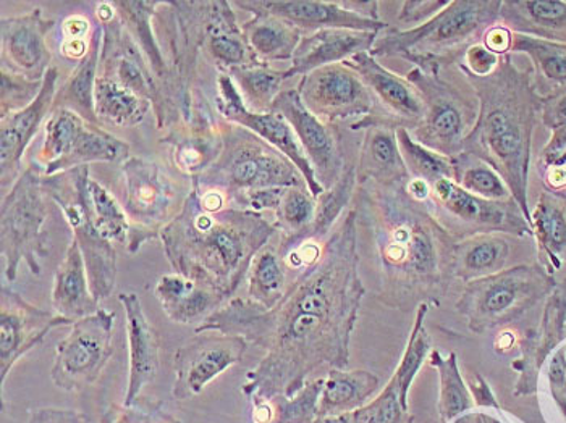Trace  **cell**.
<instances>
[{
	"label": "cell",
	"mask_w": 566,
	"mask_h": 423,
	"mask_svg": "<svg viewBox=\"0 0 566 423\" xmlns=\"http://www.w3.org/2000/svg\"><path fill=\"white\" fill-rule=\"evenodd\" d=\"M356 211L349 208L324 243L323 254L271 310L250 299H230L195 328V334L240 335L265 349L250 370L243 393L261 404L274 394L292 393L323 363L344 366L348 339L363 296L356 254Z\"/></svg>",
	"instance_id": "6da1fadb"
},
{
	"label": "cell",
	"mask_w": 566,
	"mask_h": 423,
	"mask_svg": "<svg viewBox=\"0 0 566 423\" xmlns=\"http://www.w3.org/2000/svg\"><path fill=\"white\" fill-rule=\"evenodd\" d=\"M275 232L264 213L235 208L206 211L191 188L159 240L175 274L208 285L230 300L247 278L254 255Z\"/></svg>",
	"instance_id": "7a4b0ae2"
},
{
	"label": "cell",
	"mask_w": 566,
	"mask_h": 423,
	"mask_svg": "<svg viewBox=\"0 0 566 423\" xmlns=\"http://www.w3.org/2000/svg\"><path fill=\"white\" fill-rule=\"evenodd\" d=\"M352 208L358 229L373 236L387 274L401 275L407 286L431 285L439 276L447 251L455 246L453 236L407 187L358 184Z\"/></svg>",
	"instance_id": "3957f363"
},
{
	"label": "cell",
	"mask_w": 566,
	"mask_h": 423,
	"mask_svg": "<svg viewBox=\"0 0 566 423\" xmlns=\"http://www.w3.org/2000/svg\"><path fill=\"white\" fill-rule=\"evenodd\" d=\"M464 78L480 99V117L468 136L464 152L473 154L501 175L527 216L526 173L533 112L522 75L509 57H502L491 75Z\"/></svg>",
	"instance_id": "277c9868"
},
{
	"label": "cell",
	"mask_w": 566,
	"mask_h": 423,
	"mask_svg": "<svg viewBox=\"0 0 566 423\" xmlns=\"http://www.w3.org/2000/svg\"><path fill=\"white\" fill-rule=\"evenodd\" d=\"M502 2L450 0L449 6L421 27L411 30L389 27L377 34L373 57L403 59L413 68L439 73L460 64L471 45L499 23Z\"/></svg>",
	"instance_id": "5b68a950"
},
{
	"label": "cell",
	"mask_w": 566,
	"mask_h": 423,
	"mask_svg": "<svg viewBox=\"0 0 566 423\" xmlns=\"http://www.w3.org/2000/svg\"><path fill=\"white\" fill-rule=\"evenodd\" d=\"M222 154L205 173L191 180L198 191H218L229 208L243 209L253 192L306 184L302 171L281 150L240 125L220 118Z\"/></svg>",
	"instance_id": "8992f818"
},
{
	"label": "cell",
	"mask_w": 566,
	"mask_h": 423,
	"mask_svg": "<svg viewBox=\"0 0 566 423\" xmlns=\"http://www.w3.org/2000/svg\"><path fill=\"white\" fill-rule=\"evenodd\" d=\"M405 78L424 101V117L411 136L442 156L463 154L480 117V99L463 73L457 65L439 73L411 68Z\"/></svg>",
	"instance_id": "52a82bcc"
},
{
	"label": "cell",
	"mask_w": 566,
	"mask_h": 423,
	"mask_svg": "<svg viewBox=\"0 0 566 423\" xmlns=\"http://www.w3.org/2000/svg\"><path fill=\"white\" fill-rule=\"evenodd\" d=\"M43 167H27L0 205V253L3 274L15 282L22 264L31 274L41 275V262L51 253L45 233L49 219L48 194L43 188Z\"/></svg>",
	"instance_id": "ba28073f"
},
{
	"label": "cell",
	"mask_w": 566,
	"mask_h": 423,
	"mask_svg": "<svg viewBox=\"0 0 566 423\" xmlns=\"http://www.w3.org/2000/svg\"><path fill=\"white\" fill-rule=\"evenodd\" d=\"M90 180V166H83L43 177V188L48 198L64 213L72 237L85 257L91 292L101 303L109 299L117 283V250L94 225Z\"/></svg>",
	"instance_id": "9c48e42d"
},
{
	"label": "cell",
	"mask_w": 566,
	"mask_h": 423,
	"mask_svg": "<svg viewBox=\"0 0 566 423\" xmlns=\"http://www.w3.org/2000/svg\"><path fill=\"white\" fill-rule=\"evenodd\" d=\"M120 171L122 205L130 222L127 251L136 254L148 241L160 237L163 230L180 213L190 191L181 194L163 163L146 157H128L120 163Z\"/></svg>",
	"instance_id": "30bf717a"
},
{
	"label": "cell",
	"mask_w": 566,
	"mask_h": 423,
	"mask_svg": "<svg viewBox=\"0 0 566 423\" xmlns=\"http://www.w3.org/2000/svg\"><path fill=\"white\" fill-rule=\"evenodd\" d=\"M117 314L101 307L96 314L80 318L69 337L57 342L51 380L69 393L96 383L114 356V328Z\"/></svg>",
	"instance_id": "8fae6325"
},
{
	"label": "cell",
	"mask_w": 566,
	"mask_h": 423,
	"mask_svg": "<svg viewBox=\"0 0 566 423\" xmlns=\"http://www.w3.org/2000/svg\"><path fill=\"white\" fill-rule=\"evenodd\" d=\"M170 3L178 19L193 36L199 54L216 65L220 73H229L239 66L261 64L244 40L232 2L170 0Z\"/></svg>",
	"instance_id": "7c38bea8"
},
{
	"label": "cell",
	"mask_w": 566,
	"mask_h": 423,
	"mask_svg": "<svg viewBox=\"0 0 566 423\" xmlns=\"http://www.w3.org/2000/svg\"><path fill=\"white\" fill-rule=\"evenodd\" d=\"M94 17L103 30L99 76L128 87L133 93L148 99L153 104L156 127H159L164 118L163 91L157 85L142 49L118 17L114 2H97Z\"/></svg>",
	"instance_id": "4fadbf2b"
},
{
	"label": "cell",
	"mask_w": 566,
	"mask_h": 423,
	"mask_svg": "<svg viewBox=\"0 0 566 423\" xmlns=\"http://www.w3.org/2000/svg\"><path fill=\"white\" fill-rule=\"evenodd\" d=\"M428 205L440 225L452 236L523 232L526 229L516 201H488L464 191L452 180H440L432 184Z\"/></svg>",
	"instance_id": "5bb4252c"
},
{
	"label": "cell",
	"mask_w": 566,
	"mask_h": 423,
	"mask_svg": "<svg viewBox=\"0 0 566 423\" xmlns=\"http://www.w3.org/2000/svg\"><path fill=\"white\" fill-rule=\"evenodd\" d=\"M368 86L374 97V110L363 120L352 124V131H363L373 125L413 131L424 117V101L405 76L397 75L369 52L345 62Z\"/></svg>",
	"instance_id": "9a60e30c"
},
{
	"label": "cell",
	"mask_w": 566,
	"mask_h": 423,
	"mask_svg": "<svg viewBox=\"0 0 566 423\" xmlns=\"http://www.w3.org/2000/svg\"><path fill=\"white\" fill-rule=\"evenodd\" d=\"M248 346L250 342L240 335L219 331L195 335L175 351L174 400L188 401L199 396L211 381L241 362Z\"/></svg>",
	"instance_id": "2e32d148"
},
{
	"label": "cell",
	"mask_w": 566,
	"mask_h": 423,
	"mask_svg": "<svg viewBox=\"0 0 566 423\" xmlns=\"http://www.w3.org/2000/svg\"><path fill=\"white\" fill-rule=\"evenodd\" d=\"M296 91L307 110L326 124L359 121L374 110L373 94L347 64L323 66L307 73L300 80Z\"/></svg>",
	"instance_id": "e0dca14e"
},
{
	"label": "cell",
	"mask_w": 566,
	"mask_h": 423,
	"mask_svg": "<svg viewBox=\"0 0 566 423\" xmlns=\"http://www.w3.org/2000/svg\"><path fill=\"white\" fill-rule=\"evenodd\" d=\"M271 110L281 114L295 131L324 191L334 187L348 163L337 125L326 124L311 114L296 89H283Z\"/></svg>",
	"instance_id": "ac0fdd59"
},
{
	"label": "cell",
	"mask_w": 566,
	"mask_h": 423,
	"mask_svg": "<svg viewBox=\"0 0 566 423\" xmlns=\"http://www.w3.org/2000/svg\"><path fill=\"white\" fill-rule=\"evenodd\" d=\"M216 85H218L216 104H218L220 117L229 124L250 129L254 135L269 142L272 148L281 150L283 156L289 157L295 163L296 169L302 171L311 194L314 198H319L324 188L316 180V175H314L313 167L307 160L305 150L300 145L298 138H296L295 131L290 127L289 121L274 110L251 112L250 108L244 106L235 83L227 73H219Z\"/></svg>",
	"instance_id": "d6986e66"
},
{
	"label": "cell",
	"mask_w": 566,
	"mask_h": 423,
	"mask_svg": "<svg viewBox=\"0 0 566 423\" xmlns=\"http://www.w3.org/2000/svg\"><path fill=\"white\" fill-rule=\"evenodd\" d=\"M73 321L28 303L12 288L0 289V390L23 356L40 346L51 331Z\"/></svg>",
	"instance_id": "ffe728a7"
},
{
	"label": "cell",
	"mask_w": 566,
	"mask_h": 423,
	"mask_svg": "<svg viewBox=\"0 0 566 423\" xmlns=\"http://www.w3.org/2000/svg\"><path fill=\"white\" fill-rule=\"evenodd\" d=\"M55 22L45 19L43 9L30 10L23 15L0 22V57L2 70L23 76L30 82H43L52 64L48 36Z\"/></svg>",
	"instance_id": "44dd1931"
},
{
	"label": "cell",
	"mask_w": 566,
	"mask_h": 423,
	"mask_svg": "<svg viewBox=\"0 0 566 423\" xmlns=\"http://www.w3.org/2000/svg\"><path fill=\"white\" fill-rule=\"evenodd\" d=\"M250 13L264 12L292 24L303 34L321 30H353L366 33H382L389 24L359 15L342 2L319 0H237L232 2Z\"/></svg>",
	"instance_id": "7402d4cb"
},
{
	"label": "cell",
	"mask_w": 566,
	"mask_h": 423,
	"mask_svg": "<svg viewBox=\"0 0 566 423\" xmlns=\"http://www.w3.org/2000/svg\"><path fill=\"white\" fill-rule=\"evenodd\" d=\"M163 145L169 146L174 166L185 177L195 180L205 173L223 149L220 120L209 107L208 101L201 94L195 97L193 110L190 118L177 127L170 128L160 138Z\"/></svg>",
	"instance_id": "603a6c76"
},
{
	"label": "cell",
	"mask_w": 566,
	"mask_h": 423,
	"mask_svg": "<svg viewBox=\"0 0 566 423\" xmlns=\"http://www.w3.org/2000/svg\"><path fill=\"white\" fill-rule=\"evenodd\" d=\"M57 82L59 68L52 65L45 73L40 96L23 110L0 118V184L3 194L19 180L28 146L40 131L44 118L54 110Z\"/></svg>",
	"instance_id": "cb8c5ba5"
},
{
	"label": "cell",
	"mask_w": 566,
	"mask_h": 423,
	"mask_svg": "<svg viewBox=\"0 0 566 423\" xmlns=\"http://www.w3.org/2000/svg\"><path fill=\"white\" fill-rule=\"evenodd\" d=\"M125 310V328H127L130 369H128V387L124 404L132 408L142 400L143 391L154 383L160 369V337L151 321L146 317L142 299L135 293L118 295Z\"/></svg>",
	"instance_id": "d4e9b609"
},
{
	"label": "cell",
	"mask_w": 566,
	"mask_h": 423,
	"mask_svg": "<svg viewBox=\"0 0 566 423\" xmlns=\"http://www.w3.org/2000/svg\"><path fill=\"white\" fill-rule=\"evenodd\" d=\"M377 33L353 30H321L303 34L292 66L285 70L286 80L305 76L323 66L345 64L355 55L373 51Z\"/></svg>",
	"instance_id": "484cf974"
},
{
	"label": "cell",
	"mask_w": 566,
	"mask_h": 423,
	"mask_svg": "<svg viewBox=\"0 0 566 423\" xmlns=\"http://www.w3.org/2000/svg\"><path fill=\"white\" fill-rule=\"evenodd\" d=\"M363 131L365 135H363L358 163H356L358 184L407 187L411 175L401 157L397 129L373 125Z\"/></svg>",
	"instance_id": "4316f807"
},
{
	"label": "cell",
	"mask_w": 566,
	"mask_h": 423,
	"mask_svg": "<svg viewBox=\"0 0 566 423\" xmlns=\"http://www.w3.org/2000/svg\"><path fill=\"white\" fill-rule=\"evenodd\" d=\"M154 295L163 306L166 316L180 325H201L206 318L226 306L227 300L208 285L175 272L160 276L154 288Z\"/></svg>",
	"instance_id": "83f0119b"
},
{
	"label": "cell",
	"mask_w": 566,
	"mask_h": 423,
	"mask_svg": "<svg viewBox=\"0 0 566 423\" xmlns=\"http://www.w3.org/2000/svg\"><path fill=\"white\" fill-rule=\"evenodd\" d=\"M52 307L55 314L69 318L73 324L101 309L99 303L91 292L85 257L73 237L55 271Z\"/></svg>",
	"instance_id": "f1b7e54d"
},
{
	"label": "cell",
	"mask_w": 566,
	"mask_h": 423,
	"mask_svg": "<svg viewBox=\"0 0 566 423\" xmlns=\"http://www.w3.org/2000/svg\"><path fill=\"white\" fill-rule=\"evenodd\" d=\"M101 49H103V30L96 23L90 52L82 62L76 64L64 85L55 94L54 110L69 108L85 118L87 124L101 125L96 115V101H94V91L99 76Z\"/></svg>",
	"instance_id": "f546056e"
},
{
	"label": "cell",
	"mask_w": 566,
	"mask_h": 423,
	"mask_svg": "<svg viewBox=\"0 0 566 423\" xmlns=\"http://www.w3.org/2000/svg\"><path fill=\"white\" fill-rule=\"evenodd\" d=\"M251 19L241 24L244 40L261 64L292 62L303 33L292 24L269 13H251Z\"/></svg>",
	"instance_id": "4dcf8cb0"
},
{
	"label": "cell",
	"mask_w": 566,
	"mask_h": 423,
	"mask_svg": "<svg viewBox=\"0 0 566 423\" xmlns=\"http://www.w3.org/2000/svg\"><path fill=\"white\" fill-rule=\"evenodd\" d=\"M130 157V145L122 141L117 136L101 128V125L87 124L80 133L75 145L65 157L57 162L44 167V177L64 173V171L76 169V167L91 166L97 162H124Z\"/></svg>",
	"instance_id": "1f68e13d"
},
{
	"label": "cell",
	"mask_w": 566,
	"mask_h": 423,
	"mask_svg": "<svg viewBox=\"0 0 566 423\" xmlns=\"http://www.w3.org/2000/svg\"><path fill=\"white\" fill-rule=\"evenodd\" d=\"M94 101H96V115L101 127L103 125L117 128L138 127L153 110V104L148 99L103 76H97Z\"/></svg>",
	"instance_id": "d6a6232c"
},
{
	"label": "cell",
	"mask_w": 566,
	"mask_h": 423,
	"mask_svg": "<svg viewBox=\"0 0 566 423\" xmlns=\"http://www.w3.org/2000/svg\"><path fill=\"white\" fill-rule=\"evenodd\" d=\"M356 188H358L356 163L348 162L344 173L338 178L337 183L324 191L319 198H316V215H314V222L311 223L310 230L303 234L302 240H300V243L296 244L293 250H296V247L305 243L323 244L324 237H326L328 233H332L335 223L340 222L342 216L345 215L349 205L353 204Z\"/></svg>",
	"instance_id": "836d02e7"
},
{
	"label": "cell",
	"mask_w": 566,
	"mask_h": 423,
	"mask_svg": "<svg viewBox=\"0 0 566 423\" xmlns=\"http://www.w3.org/2000/svg\"><path fill=\"white\" fill-rule=\"evenodd\" d=\"M314 215H316V198L307 190V184L283 188L281 201L272 212V223L282 233L279 253H289L300 243L303 234L314 222Z\"/></svg>",
	"instance_id": "e575fe53"
},
{
	"label": "cell",
	"mask_w": 566,
	"mask_h": 423,
	"mask_svg": "<svg viewBox=\"0 0 566 423\" xmlns=\"http://www.w3.org/2000/svg\"><path fill=\"white\" fill-rule=\"evenodd\" d=\"M285 268L281 253L265 244L248 271V299L262 310L274 309L283 299Z\"/></svg>",
	"instance_id": "d590c367"
},
{
	"label": "cell",
	"mask_w": 566,
	"mask_h": 423,
	"mask_svg": "<svg viewBox=\"0 0 566 423\" xmlns=\"http://www.w3.org/2000/svg\"><path fill=\"white\" fill-rule=\"evenodd\" d=\"M227 75L235 83L244 106L251 112H269L282 93L286 82L285 72L264 64L239 66Z\"/></svg>",
	"instance_id": "8d00e7d4"
},
{
	"label": "cell",
	"mask_w": 566,
	"mask_h": 423,
	"mask_svg": "<svg viewBox=\"0 0 566 423\" xmlns=\"http://www.w3.org/2000/svg\"><path fill=\"white\" fill-rule=\"evenodd\" d=\"M453 181L464 191L488 201H512V192L501 175L473 154L463 152L453 157Z\"/></svg>",
	"instance_id": "74e56055"
},
{
	"label": "cell",
	"mask_w": 566,
	"mask_h": 423,
	"mask_svg": "<svg viewBox=\"0 0 566 423\" xmlns=\"http://www.w3.org/2000/svg\"><path fill=\"white\" fill-rule=\"evenodd\" d=\"M397 139L411 178L426 181L431 187L440 180L453 181V175H455L453 157L442 156L436 150L426 148L405 128L397 129Z\"/></svg>",
	"instance_id": "f35d334b"
},
{
	"label": "cell",
	"mask_w": 566,
	"mask_h": 423,
	"mask_svg": "<svg viewBox=\"0 0 566 423\" xmlns=\"http://www.w3.org/2000/svg\"><path fill=\"white\" fill-rule=\"evenodd\" d=\"M91 209H93L94 225L109 243L124 246L127 250L130 222L124 205L99 181L90 180Z\"/></svg>",
	"instance_id": "ab89813d"
},
{
	"label": "cell",
	"mask_w": 566,
	"mask_h": 423,
	"mask_svg": "<svg viewBox=\"0 0 566 423\" xmlns=\"http://www.w3.org/2000/svg\"><path fill=\"white\" fill-rule=\"evenodd\" d=\"M87 121L69 108H55L44 125V141L40 150L41 167L51 166L70 152Z\"/></svg>",
	"instance_id": "60d3db41"
},
{
	"label": "cell",
	"mask_w": 566,
	"mask_h": 423,
	"mask_svg": "<svg viewBox=\"0 0 566 423\" xmlns=\"http://www.w3.org/2000/svg\"><path fill=\"white\" fill-rule=\"evenodd\" d=\"M453 253L461 262L463 274L480 275L494 271L509 253V244L494 233H480L468 236L453 246Z\"/></svg>",
	"instance_id": "b9f144b4"
},
{
	"label": "cell",
	"mask_w": 566,
	"mask_h": 423,
	"mask_svg": "<svg viewBox=\"0 0 566 423\" xmlns=\"http://www.w3.org/2000/svg\"><path fill=\"white\" fill-rule=\"evenodd\" d=\"M471 316H473L474 324L482 325L484 318H492L502 316L509 313L515 306L518 299V288H516V279L502 278L497 282L489 283V285H481L471 293Z\"/></svg>",
	"instance_id": "7bdbcfd3"
},
{
	"label": "cell",
	"mask_w": 566,
	"mask_h": 423,
	"mask_svg": "<svg viewBox=\"0 0 566 423\" xmlns=\"http://www.w3.org/2000/svg\"><path fill=\"white\" fill-rule=\"evenodd\" d=\"M376 379L368 372H337L332 370L323 387V409L326 412L340 411L369 393Z\"/></svg>",
	"instance_id": "ee69618b"
},
{
	"label": "cell",
	"mask_w": 566,
	"mask_h": 423,
	"mask_svg": "<svg viewBox=\"0 0 566 423\" xmlns=\"http://www.w3.org/2000/svg\"><path fill=\"white\" fill-rule=\"evenodd\" d=\"M534 225L548 253L558 255L566 250V209L557 199L543 195L536 212Z\"/></svg>",
	"instance_id": "f6af8a7d"
},
{
	"label": "cell",
	"mask_w": 566,
	"mask_h": 423,
	"mask_svg": "<svg viewBox=\"0 0 566 423\" xmlns=\"http://www.w3.org/2000/svg\"><path fill=\"white\" fill-rule=\"evenodd\" d=\"M512 49H518V51L533 55L545 80L557 83V85H566L565 47H555V45L537 43L527 38L513 36Z\"/></svg>",
	"instance_id": "bcb514c9"
},
{
	"label": "cell",
	"mask_w": 566,
	"mask_h": 423,
	"mask_svg": "<svg viewBox=\"0 0 566 423\" xmlns=\"http://www.w3.org/2000/svg\"><path fill=\"white\" fill-rule=\"evenodd\" d=\"M44 82V80H43ZM43 82H30L2 70L0 73V118L30 106L40 96Z\"/></svg>",
	"instance_id": "7dc6e473"
},
{
	"label": "cell",
	"mask_w": 566,
	"mask_h": 423,
	"mask_svg": "<svg viewBox=\"0 0 566 423\" xmlns=\"http://www.w3.org/2000/svg\"><path fill=\"white\" fill-rule=\"evenodd\" d=\"M96 24H93L85 15L66 17L62 23L61 52L66 61L82 62L90 52L91 40H93Z\"/></svg>",
	"instance_id": "c3c4849f"
},
{
	"label": "cell",
	"mask_w": 566,
	"mask_h": 423,
	"mask_svg": "<svg viewBox=\"0 0 566 423\" xmlns=\"http://www.w3.org/2000/svg\"><path fill=\"white\" fill-rule=\"evenodd\" d=\"M101 423H181L180 419L169 414L163 402H154L148 408L136 405L112 404L104 411Z\"/></svg>",
	"instance_id": "681fc988"
},
{
	"label": "cell",
	"mask_w": 566,
	"mask_h": 423,
	"mask_svg": "<svg viewBox=\"0 0 566 423\" xmlns=\"http://www.w3.org/2000/svg\"><path fill=\"white\" fill-rule=\"evenodd\" d=\"M450 0H405L398 2L397 22L400 30H411L421 27L429 20L434 19L437 13L442 12Z\"/></svg>",
	"instance_id": "f907efd6"
},
{
	"label": "cell",
	"mask_w": 566,
	"mask_h": 423,
	"mask_svg": "<svg viewBox=\"0 0 566 423\" xmlns=\"http://www.w3.org/2000/svg\"><path fill=\"white\" fill-rule=\"evenodd\" d=\"M501 55L489 51L484 44L476 43L471 45V47L464 52L460 64L457 66L460 68L461 73H464V75L482 78V76H489L491 73H494L495 70H497V66L501 65Z\"/></svg>",
	"instance_id": "816d5d0a"
},
{
	"label": "cell",
	"mask_w": 566,
	"mask_h": 423,
	"mask_svg": "<svg viewBox=\"0 0 566 423\" xmlns=\"http://www.w3.org/2000/svg\"><path fill=\"white\" fill-rule=\"evenodd\" d=\"M28 423H93L86 414L75 409H31Z\"/></svg>",
	"instance_id": "f5cc1de1"
},
{
	"label": "cell",
	"mask_w": 566,
	"mask_h": 423,
	"mask_svg": "<svg viewBox=\"0 0 566 423\" xmlns=\"http://www.w3.org/2000/svg\"><path fill=\"white\" fill-rule=\"evenodd\" d=\"M481 43L484 44L489 51L503 57V55L509 54V51H512L513 34L509 28L495 23L494 27L482 36Z\"/></svg>",
	"instance_id": "db71d44e"
},
{
	"label": "cell",
	"mask_w": 566,
	"mask_h": 423,
	"mask_svg": "<svg viewBox=\"0 0 566 423\" xmlns=\"http://www.w3.org/2000/svg\"><path fill=\"white\" fill-rule=\"evenodd\" d=\"M551 381L555 394L565 405L566 411V362L564 355L555 356L551 363Z\"/></svg>",
	"instance_id": "11a10c76"
},
{
	"label": "cell",
	"mask_w": 566,
	"mask_h": 423,
	"mask_svg": "<svg viewBox=\"0 0 566 423\" xmlns=\"http://www.w3.org/2000/svg\"><path fill=\"white\" fill-rule=\"evenodd\" d=\"M398 401L394 393L386 398V401L377 405L376 411L370 412L368 423H395L398 419Z\"/></svg>",
	"instance_id": "9f6ffc18"
},
{
	"label": "cell",
	"mask_w": 566,
	"mask_h": 423,
	"mask_svg": "<svg viewBox=\"0 0 566 423\" xmlns=\"http://www.w3.org/2000/svg\"><path fill=\"white\" fill-rule=\"evenodd\" d=\"M545 120L551 125L552 128L562 127V125H566V96L562 97L551 110L545 115Z\"/></svg>",
	"instance_id": "6f0895ef"
},
{
	"label": "cell",
	"mask_w": 566,
	"mask_h": 423,
	"mask_svg": "<svg viewBox=\"0 0 566 423\" xmlns=\"http://www.w3.org/2000/svg\"><path fill=\"white\" fill-rule=\"evenodd\" d=\"M513 345V337L510 334H502L501 337H499L497 342H495V346H497L499 349H510Z\"/></svg>",
	"instance_id": "680465c9"
},
{
	"label": "cell",
	"mask_w": 566,
	"mask_h": 423,
	"mask_svg": "<svg viewBox=\"0 0 566 423\" xmlns=\"http://www.w3.org/2000/svg\"><path fill=\"white\" fill-rule=\"evenodd\" d=\"M324 423H352V421H349L347 415H338V417L327 419Z\"/></svg>",
	"instance_id": "91938a15"
}]
</instances>
